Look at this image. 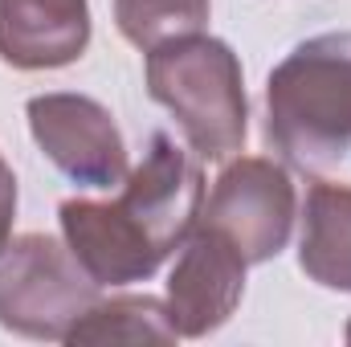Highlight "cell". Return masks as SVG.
<instances>
[{"label": "cell", "instance_id": "obj_11", "mask_svg": "<svg viewBox=\"0 0 351 347\" xmlns=\"http://www.w3.org/2000/svg\"><path fill=\"white\" fill-rule=\"evenodd\" d=\"M208 0H114V25L135 49H156L184 33H204Z\"/></svg>", "mask_w": 351, "mask_h": 347}, {"label": "cell", "instance_id": "obj_13", "mask_svg": "<svg viewBox=\"0 0 351 347\" xmlns=\"http://www.w3.org/2000/svg\"><path fill=\"white\" fill-rule=\"evenodd\" d=\"M348 344H351V323H348Z\"/></svg>", "mask_w": 351, "mask_h": 347}, {"label": "cell", "instance_id": "obj_3", "mask_svg": "<svg viewBox=\"0 0 351 347\" xmlns=\"http://www.w3.org/2000/svg\"><path fill=\"white\" fill-rule=\"evenodd\" d=\"M147 94L172 115L200 160H229L250 131L241 62L229 41L184 33L147 49Z\"/></svg>", "mask_w": 351, "mask_h": 347}, {"label": "cell", "instance_id": "obj_2", "mask_svg": "<svg viewBox=\"0 0 351 347\" xmlns=\"http://www.w3.org/2000/svg\"><path fill=\"white\" fill-rule=\"evenodd\" d=\"M265 139L302 172L351 152V33L306 37L269 70Z\"/></svg>", "mask_w": 351, "mask_h": 347}, {"label": "cell", "instance_id": "obj_7", "mask_svg": "<svg viewBox=\"0 0 351 347\" xmlns=\"http://www.w3.org/2000/svg\"><path fill=\"white\" fill-rule=\"evenodd\" d=\"M245 270L241 258L217 229L192 225V233L180 246L172 274H168V315L180 339H204L217 327H225L245 294Z\"/></svg>", "mask_w": 351, "mask_h": 347}, {"label": "cell", "instance_id": "obj_6", "mask_svg": "<svg viewBox=\"0 0 351 347\" xmlns=\"http://www.w3.org/2000/svg\"><path fill=\"white\" fill-rule=\"evenodd\" d=\"M29 131L49 164L78 188H114L127 180V143L114 115L90 94H37L25 106Z\"/></svg>", "mask_w": 351, "mask_h": 347}, {"label": "cell", "instance_id": "obj_4", "mask_svg": "<svg viewBox=\"0 0 351 347\" xmlns=\"http://www.w3.org/2000/svg\"><path fill=\"white\" fill-rule=\"evenodd\" d=\"M98 298L102 286L49 233H25L0 254V327L21 339L66 344Z\"/></svg>", "mask_w": 351, "mask_h": 347}, {"label": "cell", "instance_id": "obj_1", "mask_svg": "<svg viewBox=\"0 0 351 347\" xmlns=\"http://www.w3.org/2000/svg\"><path fill=\"white\" fill-rule=\"evenodd\" d=\"M200 200V164L172 135L156 131L114 200H62L58 221L74 258L106 290L147 282L192 233Z\"/></svg>", "mask_w": 351, "mask_h": 347}, {"label": "cell", "instance_id": "obj_12", "mask_svg": "<svg viewBox=\"0 0 351 347\" xmlns=\"http://www.w3.org/2000/svg\"><path fill=\"white\" fill-rule=\"evenodd\" d=\"M12 221H16V176L0 156V254L12 241Z\"/></svg>", "mask_w": 351, "mask_h": 347}, {"label": "cell", "instance_id": "obj_5", "mask_svg": "<svg viewBox=\"0 0 351 347\" xmlns=\"http://www.w3.org/2000/svg\"><path fill=\"white\" fill-rule=\"evenodd\" d=\"M298 217L294 180L265 156H241L225 164L213 192L200 200V225L217 229L250 265L278 258Z\"/></svg>", "mask_w": 351, "mask_h": 347}, {"label": "cell", "instance_id": "obj_9", "mask_svg": "<svg viewBox=\"0 0 351 347\" xmlns=\"http://www.w3.org/2000/svg\"><path fill=\"white\" fill-rule=\"evenodd\" d=\"M298 265L323 290L351 294V184L315 180L306 188Z\"/></svg>", "mask_w": 351, "mask_h": 347}, {"label": "cell", "instance_id": "obj_8", "mask_svg": "<svg viewBox=\"0 0 351 347\" xmlns=\"http://www.w3.org/2000/svg\"><path fill=\"white\" fill-rule=\"evenodd\" d=\"M90 45V0H0V62L62 70Z\"/></svg>", "mask_w": 351, "mask_h": 347}, {"label": "cell", "instance_id": "obj_10", "mask_svg": "<svg viewBox=\"0 0 351 347\" xmlns=\"http://www.w3.org/2000/svg\"><path fill=\"white\" fill-rule=\"evenodd\" d=\"M168 302L156 294H114L98 298L66 344H176Z\"/></svg>", "mask_w": 351, "mask_h": 347}]
</instances>
